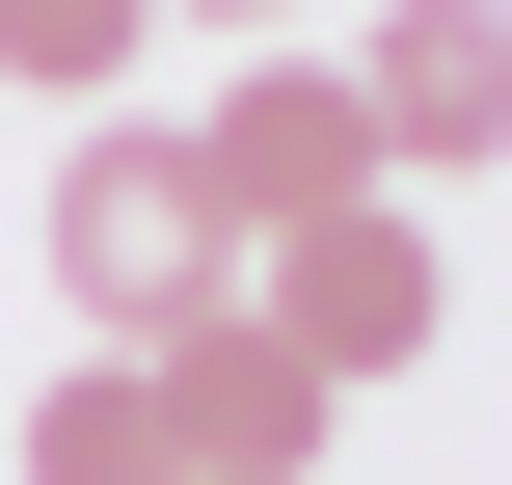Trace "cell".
<instances>
[{
	"label": "cell",
	"instance_id": "277c9868",
	"mask_svg": "<svg viewBox=\"0 0 512 485\" xmlns=\"http://www.w3.org/2000/svg\"><path fill=\"white\" fill-rule=\"evenodd\" d=\"M351 108H378V189H432V162H512V0H378Z\"/></svg>",
	"mask_w": 512,
	"mask_h": 485
},
{
	"label": "cell",
	"instance_id": "ba28073f",
	"mask_svg": "<svg viewBox=\"0 0 512 485\" xmlns=\"http://www.w3.org/2000/svg\"><path fill=\"white\" fill-rule=\"evenodd\" d=\"M162 27H270V0H162Z\"/></svg>",
	"mask_w": 512,
	"mask_h": 485
},
{
	"label": "cell",
	"instance_id": "7a4b0ae2",
	"mask_svg": "<svg viewBox=\"0 0 512 485\" xmlns=\"http://www.w3.org/2000/svg\"><path fill=\"white\" fill-rule=\"evenodd\" d=\"M243 324L324 378V405H378V378H432V324H459V270H432V216L405 189H351V216H297V243H243Z\"/></svg>",
	"mask_w": 512,
	"mask_h": 485
},
{
	"label": "cell",
	"instance_id": "9c48e42d",
	"mask_svg": "<svg viewBox=\"0 0 512 485\" xmlns=\"http://www.w3.org/2000/svg\"><path fill=\"white\" fill-rule=\"evenodd\" d=\"M162 485H216V459H162Z\"/></svg>",
	"mask_w": 512,
	"mask_h": 485
},
{
	"label": "cell",
	"instance_id": "5b68a950",
	"mask_svg": "<svg viewBox=\"0 0 512 485\" xmlns=\"http://www.w3.org/2000/svg\"><path fill=\"white\" fill-rule=\"evenodd\" d=\"M135 378H162V459H216V485H297L324 432H351V405H324V378H297V351L243 324V297H216V324H162Z\"/></svg>",
	"mask_w": 512,
	"mask_h": 485
},
{
	"label": "cell",
	"instance_id": "3957f363",
	"mask_svg": "<svg viewBox=\"0 0 512 485\" xmlns=\"http://www.w3.org/2000/svg\"><path fill=\"white\" fill-rule=\"evenodd\" d=\"M189 189H216L243 243H297V216H351V189H378V108H351V54H243V81L189 108Z\"/></svg>",
	"mask_w": 512,
	"mask_h": 485
},
{
	"label": "cell",
	"instance_id": "52a82bcc",
	"mask_svg": "<svg viewBox=\"0 0 512 485\" xmlns=\"http://www.w3.org/2000/svg\"><path fill=\"white\" fill-rule=\"evenodd\" d=\"M162 54V0H0V81H54V108H108Z\"/></svg>",
	"mask_w": 512,
	"mask_h": 485
},
{
	"label": "cell",
	"instance_id": "6da1fadb",
	"mask_svg": "<svg viewBox=\"0 0 512 485\" xmlns=\"http://www.w3.org/2000/svg\"><path fill=\"white\" fill-rule=\"evenodd\" d=\"M54 297H81L108 351H162V324H216V297H243V216L189 189V135L81 108V162H54Z\"/></svg>",
	"mask_w": 512,
	"mask_h": 485
},
{
	"label": "cell",
	"instance_id": "8992f818",
	"mask_svg": "<svg viewBox=\"0 0 512 485\" xmlns=\"http://www.w3.org/2000/svg\"><path fill=\"white\" fill-rule=\"evenodd\" d=\"M27 485H162V378H135V351H81V378L27 405Z\"/></svg>",
	"mask_w": 512,
	"mask_h": 485
}]
</instances>
